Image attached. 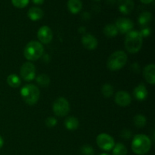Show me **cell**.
Returning <instances> with one entry per match:
<instances>
[{"label":"cell","mask_w":155,"mask_h":155,"mask_svg":"<svg viewBox=\"0 0 155 155\" xmlns=\"http://www.w3.org/2000/svg\"><path fill=\"white\" fill-rule=\"evenodd\" d=\"M151 147V141L145 135H137L132 142V150L136 154L142 155L150 151Z\"/></svg>","instance_id":"obj_1"},{"label":"cell","mask_w":155,"mask_h":155,"mask_svg":"<svg viewBox=\"0 0 155 155\" xmlns=\"http://www.w3.org/2000/svg\"><path fill=\"white\" fill-rule=\"evenodd\" d=\"M125 47L127 51L132 54L138 52L142 45V37L137 31H130L125 39Z\"/></svg>","instance_id":"obj_2"},{"label":"cell","mask_w":155,"mask_h":155,"mask_svg":"<svg viewBox=\"0 0 155 155\" xmlns=\"http://www.w3.org/2000/svg\"><path fill=\"white\" fill-rule=\"evenodd\" d=\"M40 92L37 86L27 84L21 89V95L26 104L29 105L35 104L39 98Z\"/></svg>","instance_id":"obj_3"},{"label":"cell","mask_w":155,"mask_h":155,"mask_svg":"<svg viewBox=\"0 0 155 155\" xmlns=\"http://www.w3.org/2000/svg\"><path fill=\"white\" fill-rule=\"evenodd\" d=\"M44 48L38 41H31L27 44L24 50V55L27 60L36 61L43 54Z\"/></svg>","instance_id":"obj_4"},{"label":"cell","mask_w":155,"mask_h":155,"mask_svg":"<svg viewBox=\"0 0 155 155\" xmlns=\"http://www.w3.org/2000/svg\"><path fill=\"white\" fill-rule=\"evenodd\" d=\"M127 61V55L124 51H117L110 54L107 61V67L110 71H117L121 69Z\"/></svg>","instance_id":"obj_5"},{"label":"cell","mask_w":155,"mask_h":155,"mask_svg":"<svg viewBox=\"0 0 155 155\" xmlns=\"http://www.w3.org/2000/svg\"><path fill=\"white\" fill-rule=\"evenodd\" d=\"M52 109L55 115L58 117H64L70 111L69 102L64 98H58L53 103Z\"/></svg>","instance_id":"obj_6"},{"label":"cell","mask_w":155,"mask_h":155,"mask_svg":"<svg viewBox=\"0 0 155 155\" xmlns=\"http://www.w3.org/2000/svg\"><path fill=\"white\" fill-rule=\"evenodd\" d=\"M98 146L104 151H110L114 146V140L113 138L106 133L98 135L96 139Z\"/></svg>","instance_id":"obj_7"},{"label":"cell","mask_w":155,"mask_h":155,"mask_svg":"<svg viewBox=\"0 0 155 155\" xmlns=\"http://www.w3.org/2000/svg\"><path fill=\"white\" fill-rule=\"evenodd\" d=\"M36 68L30 62H26L21 68V76L25 81H31L35 78Z\"/></svg>","instance_id":"obj_8"},{"label":"cell","mask_w":155,"mask_h":155,"mask_svg":"<svg viewBox=\"0 0 155 155\" xmlns=\"http://www.w3.org/2000/svg\"><path fill=\"white\" fill-rule=\"evenodd\" d=\"M116 27L121 33H128L132 31L133 28V22L131 20L125 18H120L117 20Z\"/></svg>","instance_id":"obj_9"},{"label":"cell","mask_w":155,"mask_h":155,"mask_svg":"<svg viewBox=\"0 0 155 155\" xmlns=\"http://www.w3.org/2000/svg\"><path fill=\"white\" fill-rule=\"evenodd\" d=\"M37 36L41 42L48 44L52 40L53 33L49 27H47V26H43V27H40L39 30H38Z\"/></svg>","instance_id":"obj_10"},{"label":"cell","mask_w":155,"mask_h":155,"mask_svg":"<svg viewBox=\"0 0 155 155\" xmlns=\"http://www.w3.org/2000/svg\"><path fill=\"white\" fill-rule=\"evenodd\" d=\"M132 98L130 94L124 91H119L115 95V102L121 107L128 106L131 103Z\"/></svg>","instance_id":"obj_11"},{"label":"cell","mask_w":155,"mask_h":155,"mask_svg":"<svg viewBox=\"0 0 155 155\" xmlns=\"http://www.w3.org/2000/svg\"><path fill=\"white\" fill-rule=\"evenodd\" d=\"M81 41L83 45L86 49L93 50L96 48L97 45H98V40L96 38L89 33L83 35Z\"/></svg>","instance_id":"obj_12"},{"label":"cell","mask_w":155,"mask_h":155,"mask_svg":"<svg viewBox=\"0 0 155 155\" xmlns=\"http://www.w3.org/2000/svg\"><path fill=\"white\" fill-rule=\"evenodd\" d=\"M119 9L123 14L129 15L134 8L133 0H118Z\"/></svg>","instance_id":"obj_13"},{"label":"cell","mask_w":155,"mask_h":155,"mask_svg":"<svg viewBox=\"0 0 155 155\" xmlns=\"http://www.w3.org/2000/svg\"><path fill=\"white\" fill-rule=\"evenodd\" d=\"M155 66L154 64H148L144 68L143 75L145 79L150 84L154 85L155 83Z\"/></svg>","instance_id":"obj_14"},{"label":"cell","mask_w":155,"mask_h":155,"mask_svg":"<svg viewBox=\"0 0 155 155\" xmlns=\"http://www.w3.org/2000/svg\"><path fill=\"white\" fill-rule=\"evenodd\" d=\"M133 95H134L135 98L139 100V101L145 100L147 98V95H148V91H147L145 85L139 84V86H136L135 88L134 91H133Z\"/></svg>","instance_id":"obj_15"},{"label":"cell","mask_w":155,"mask_h":155,"mask_svg":"<svg viewBox=\"0 0 155 155\" xmlns=\"http://www.w3.org/2000/svg\"><path fill=\"white\" fill-rule=\"evenodd\" d=\"M43 11L37 7L30 8L27 12V16L29 17V18L34 21L40 20L43 17Z\"/></svg>","instance_id":"obj_16"},{"label":"cell","mask_w":155,"mask_h":155,"mask_svg":"<svg viewBox=\"0 0 155 155\" xmlns=\"http://www.w3.org/2000/svg\"><path fill=\"white\" fill-rule=\"evenodd\" d=\"M68 7L71 13L77 14L82 9L83 3L81 0H68Z\"/></svg>","instance_id":"obj_17"},{"label":"cell","mask_w":155,"mask_h":155,"mask_svg":"<svg viewBox=\"0 0 155 155\" xmlns=\"http://www.w3.org/2000/svg\"><path fill=\"white\" fill-rule=\"evenodd\" d=\"M64 126L68 130H75L79 127V120L77 118L74 117H68L64 121Z\"/></svg>","instance_id":"obj_18"},{"label":"cell","mask_w":155,"mask_h":155,"mask_svg":"<svg viewBox=\"0 0 155 155\" xmlns=\"http://www.w3.org/2000/svg\"><path fill=\"white\" fill-rule=\"evenodd\" d=\"M152 20V15L151 12H142L139 17V23L142 26H147Z\"/></svg>","instance_id":"obj_19"},{"label":"cell","mask_w":155,"mask_h":155,"mask_svg":"<svg viewBox=\"0 0 155 155\" xmlns=\"http://www.w3.org/2000/svg\"><path fill=\"white\" fill-rule=\"evenodd\" d=\"M117 33L118 30L117 29L116 26L112 24H107L104 28V33L107 37H114V36H116L117 35Z\"/></svg>","instance_id":"obj_20"},{"label":"cell","mask_w":155,"mask_h":155,"mask_svg":"<svg viewBox=\"0 0 155 155\" xmlns=\"http://www.w3.org/2000/svg\"><path fill=\"white\" fill-rule=\"evenodd\" d=\"M7 83L11 87L17 88L21 85V79L19 78L18 76L16 74H11L7 78Z\"/></svg>","instance_id":"obj_21"},{"label":"cell","mask_w":155,"mask_h":155,"mask_svg":"<svg viewBox=\"0 0 155 155\" xmlns=\"http://www.w3.org/2000/svg\"><path fill=\"white\" fill-rule=\"evenodd\" d=\"M127 149L122 143H117L114 145L113 148V155H127Z\"/></svg>","instance_id":"obj_22"},{"label":"cell","mask_w":155,"mask_h":155,"mask_svg":"<svg viewBox=\"0 0 155 155\" xmlns=\"http://www.w3.org/2000/svg\"><path fill=\"white\" fill-rule=\"evenodd\" d=\"M36 83L42 87H46L50 83V78L46 74H40L36 78Z\"/></svg>","instance_id":"obj_23"},{"label":"cell","mask_w":155,"mask_h":155,"mask_svg":"<svg viewBox=\"0 0 155 155\" xmlns=\"http://www.w3.org/2000/svg\"><path fill=\"white\" fill-rule=\"evenodd\" d=\"M133 122H134L135 126L136 127H138V128H142L146 124V118L143 115L137 114L134 117Z\"/></svg>","instance_id":"obj_24"},{"label":"cell","mask_w":155,"mask_h":155,"mask_svg":"<svg viewBox=\"0 0 155 155\" xmlns=\"http://www.w3.org/2000/svg\"><path fill=\"white\" fill-rule=\"evenodd\" d=\"M101 93L105 98H110L112 96L114 93V88L110 84H104L103 85L101 88Z\"/></svg>","instance_id":"obj_25"},{"label":"cell","mask_w":155,"mask_h":155,"mask_svg":"<svg viewBox=\"0 0 155 155\" xmlns=\"http://www.w3.org/2000/svg\"><path fill=\"white\" fill-rule=\"evenodd\" d=\"M80 152L83 155H94V150L92 146L89 145H85L80 148Z\"/></svg>","instance_id":"obj_26"},{"label":"cell","mask_w":155,"mask_h":155,"mask_svg":"<svg viewBox=\"0 0 155 155\" xmlns=\"http://www.w3.org/2000/svg\"><path fill=\"white\" fill-rule=\"evenodd\" d=\"M12 2L15 7L22 8L28 5L29 0H12Z\"/></svg>","instance_id":"obj_27"},{"label":"cell","mask_w":155,"mask_h":155,"mask_svg":"<svg viewBox=\"0 0 155 155\" xmlns=\"http://www.w3.org/2000/svg\"><path fill=\"white\" fill-rule=\"evenodd\" d=\"M45 124L48 128H52L57 124V120L52 117H50L45 120Z\"/></svg>","instance_id":"obj_28"},{"label":"cell","mask_w":155,"mask_h":155,"mask_svg":"<svg viewBox=\"0 0 155 155\" xmlns=\"http://www.w3.org/2000/svg\"><path fill=\"white\" fill-rule=\"evenodd\" d=\"M151 29H150L149 27H145V28L142 29L139 33H140L142 37H148V36L151 35Z\"/></svg>","instance_id":"obj_29"},{"label":"cell","mask_w":155,"mask_h":155,"mask_svg":"<svg viewBox=\"0 0 155 155\" xmlns=\"http://www.w3.org/2000/svg\"><path fill=\"white\" fill-rule=\"evenodd\" d=\"M131 136H132L131 132L129 131V130H124V131L121 132V137L124 138V139H129Z\"/></svg>","instance_id":"obj_30"},{"label":"cell","mask_w":155,"mask_h":155,"mask_svg":"<svg viewBox=\"0 0 155 155\" xmlns=\"http://www.w3.org/2000/svg\"><path fill=\"white\" fill-rule=\"evenodd\" d=\"M132 70H133V72L135 73H139V71H140V68H139V65L137 63H134L133 65H132L131 67Z\"/></svg>","instance_id":"obj_31"},{"label":"cell","mask_w":155,"mask_h":155,"mask_svg":"<svg viewBox=\"0 0 155 155\" xmlns=\"http://www.w3.org/2000/svg\"><path fill=\"white\" fill-rule=\"evenodd\" d=\"M32 1L36 5H42L44 2V0H32Z\"/></svg>","instance_id":"obj_32"},{"label":"cell","mask_w":155,"mask_h":155,"mask_svg":"<svg viewBox=\"0 0 155 155\" xmlns=\"http://www.w3.org/2000/svg\"><path fill=\"white\" fill-rule=\"evenodd\" d=\"M153 1H154V0H141V2H142V3H144V4H149V3L152 2Z\"/></svg>","instance_id":"obj_33"},{"label":"cell","mask_w":155,"mask_h":155,"mask_svg":"<svg viewBox=\"0 0 155 155\" xmlns=\"http://www.w3.org/2000/svg\"><path fill=\"white\" fill-rule=\"evenodd\" d=\"M3 145H4V141H3V139L2 138V136H0V148H2Z\"/></svg>","instance_id":"obj_34"},{"label":"cell","mask_w":155,"mask_h":155,"mask_svg":"<svg viewBox=\"0 0 155 155\" xmlns=\"http://www.w3.org/2000/svg\"><path fill=\"white\" fill-rule=\"evenodd\" d=\"M100 155H110V154H105V153H103V154H100Z\"/></svg>","instance_id":"obj_35"}]
</instances>
